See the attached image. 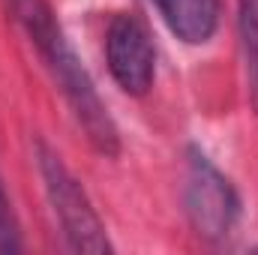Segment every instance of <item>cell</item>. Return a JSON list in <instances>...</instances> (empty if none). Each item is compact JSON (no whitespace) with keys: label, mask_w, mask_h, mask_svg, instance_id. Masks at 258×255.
I'll return each instance as SVG.
<instances>
[{"label":"cell","mask_w":258,"mask_h":255,"mask_svg":"<svg viewBox=\"0 0 258 255\" xmlns=\"http://www.w3.org/2000/svg\"><path fill=\"white\" fill-rule=\"evenodd\" d=\"M3 3H6V12L12 15V21L27 36V42L36 48L48 78L60 90L66 108L75 117L78 129L84 132L87 144L99 156L117 159L120 156L117 123L108 114V105L102 102L87 66L81 63L78 51L72 48L54 6L48 0H3Z\"/></svg>","instance_id":"cell-1"},{"label":"cell","mask_w":258,"mask_h":255,"mask_svg":"<svg viewBox=\"0 0 258 255\" xmlns=\"http://www.w3.org/2000/svg\"><path fill=\"white\" fill-rule=\"evenodd\" d=\"M33 159H36V171H39L45 198L51 204V213H54L60 234L66 240V249L84 255L111 252L114 246L108 240L105 222L96 213V207H93L87 189L81 186V180L63 162V156L45 138H33Z\"/></svg>","instance_id":"cell-2"},{"label":"cell","mask_w":258,"mask_h":255,"mask_svg":"<svg viewBox=\"0 0 258 255\" xmlns=\"http://www.w3.org/2000/svg\"><path fill=\"white\" fill-rule=\"evenodd\" d=\"M183 210L192 231L207 243H222L240 222L243 201L231 177L198 147H186L183 165Z\"/></svg>","instance_id":"cell-3"},{"label":"cell","mask_w":258,"mask_h":255,"mask_svg":"<svg viewBox=\"0 0 258 255\" xmlns=\"http://www.w3.org/2000/svg\"><path fill=\"white\" fill-rule=\"evenodd\" d=\"M105 60L117 87L129 96H144L156 78V51L147 27L129 15L117 12L105 30Z\"/></svg>","instance_id":"cell-4"},{"label":"cell","mask_w":258,"mask_h":255,"mask_svg":"<svg viewBox=\"0 0 258 255\" xmlns=\"http://www.w3.org/2000/svg\"><path fill=\"white\" fill-rule=\"evenodd\" d=\"M153 6L186 45H207L219 27V0H153Z\"/></svg>","instance_id":"cell-5"},{"label":"cell","mask_w":258,"mask_h":255,"mask_svg":"<svg viewBox=\"0 0 258 255\" xmlns=\"http://www.w3.org/2000/svg\"><path fill=\"white\" fill-rule=\"evenodd\" d=\"M237 36H240L249 105L258 114V0H237Z\"/></svg>","instance_id":"cell-6"},{"label":"cell","mask_w":258,"mask_h":255,"mask_svg":"<svg viewBox=\"0 0 258 255\" xmlns=\"http://www.w3.org/2000/svg\"><path fill=\"white\" fill-rule=\"evenodd\" d=\"M24 249V240H21V225H18V216H15V207H12V198L3 186V177H0V255H12Z\"/></svg>","instance_id":"cell-7"}]
</instances>
